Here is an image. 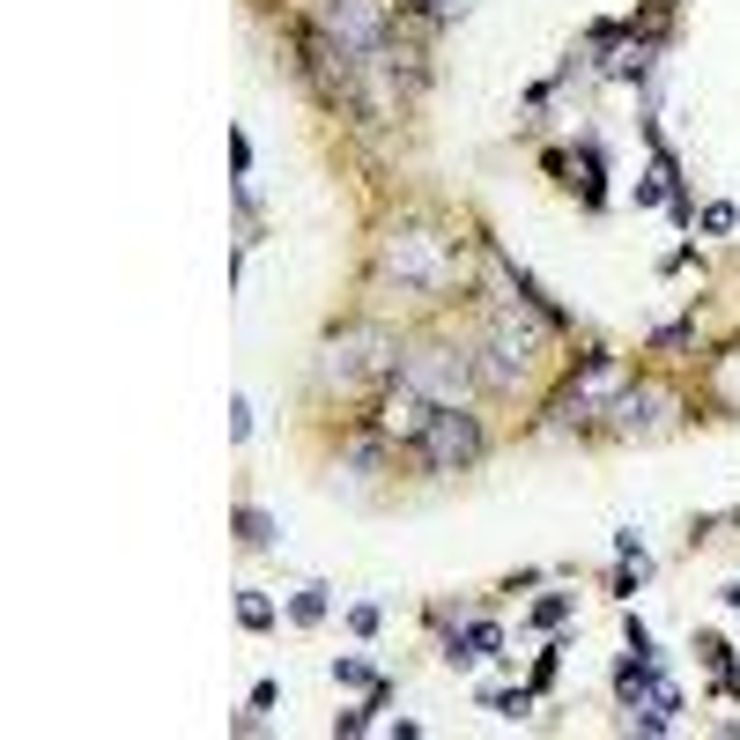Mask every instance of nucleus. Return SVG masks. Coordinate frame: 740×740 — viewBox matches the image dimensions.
Here are the masks:
<instances>
[{
  "mask_svg": "<svg viewBox=\"0 0 740 740\" xmlns=\"http://www.w3.org/2000/svg\"><path fill=\"white\" fill-rule=\"evenodd\" d=\"M282 703V681H252V711H275Z\"/></svg>",
  "mask_w": 740,
  "mask_h": 740,
  "instance_id": "nucleus-27",
  "label": "nucleus"
},
{
  "mask_svg": "<svg viewBox=\"0 0 740 740\" xmlns=\"http://www.w3.org/2000/svg\"><path fill=\"white\" fill-rule=\"evenodd\" d=\"M230 437H238V445L252 437V400H238V408H230Z\"/></svg>",
  "mask_w": 740,
  "mask_h": 740,
  "instance_id": "nucleus-28",
  "label": "nucleus"
},
{
  "mask_svg": "<svg viewBox=\"0 0 740 740\" xmlns=\"http://www.w3.org/2000/svg\"><path fill=\"white\" fill-rule=\"evenodd\" d=\"M319 38H333L341 52H356V60H378L385 44H393V0H311V15H304Z\"/></svg>",
  "mask_w": 740,
  "mask_h": 740,
  "instance_id": "nucleus-7",
  "label": "nucleus"
},
{
  "mask_svg": "<svg viewBox=\"0 0 740 740\" xmlns=\"http://www.w3.org/2000/svg\"><path fill=\"white\" fill-rule=\"evenodd\" d=\"M622 637H629L637 652H652V629H645V615H622Z\"/></svg>",
  "mask_w": 740,
  "mask_h": 740,
  "instance_id": "nucleus-26",
  "label": "nucleus"
},
{
  "mask_svg": "<svg viewBox=\"0 0 740 740\" xmlns=\"http://www.w3.org/2000/svg\"><path fill=\"white\" fill-rule=\"evenodd\" d=\"M356 733H370V703L363 711H333V740H356Z\"/></svg>",
  "mask_w": 740,
  "mask_h": 740,
  "instance_id": "nucleus-22",
  "label": "nucleus"
},
{
  "mask_svg": "<svg viewBox=\"0 0 740 740\" xmlns=\"http://www.w3.org/2000/svg\"><path fill=\"white\" fill-rule=\"evenodd\" d=\"M474 0H400V15H414V23H459Z\"/></svg>",
  "mask_w": 740,
  "mask_h": 740,
  "instance_id": "nucleus-15",
  "label": "nucleus"
},
{
  "mask_svg": "<svg viewBox=\"0 0 740 740\" xmlns=\"http://www.w3.org/2000/svg\"><path fill=\"white\" fill-rule=\"evenodd\" d=\"M697 222H703V230H711V238H726V230H733L740 215H733V201H711V207H703V215H697Z\"/></svg>",
  "mask_w": 740,
  "mask_h": 740,
  "instance_id": "nucleus-21",
  "label": "nucleus"
},
{
  "mask_svg": "<svg viewBox=\"0 0 740 740\" xmlns=\"http://www.w3.org/2000/svg\"><path fill=\"white\" fill-rule=\"evenodd\" d=\"M400 378H408L414 393H430L437 408H459V400L482 393V348L474 341H452V333H422V341H408V356H400Z\"/></svg>",
  "mask_w": 740,
  "mask_h": 740,
  "instance_id": "nucleus-4",
  "label": "nucleus"
},
{
  "mask_svg": "<svg viewBox=\"0 0 740 740\" xmlns=\"http://www.w3.org/2000/svg\"><path fill=\"white\" fill-rule=\"evenodd\" d=\"M556 674H563V645H548V652L534 659V689H540V697L556 689Z\"/></svg>",
  "mask_w": 740,
  "mask_h": 740,
  "instance_id": "nucleus-20",
  "label": "nucleus"
},
{
  "mask_svg": "<svg viewBox=\"0 0 740 740\" xmlns=\"http://www.w3.org/2000/svg\"><path fill=\"white\" fill-rule=\"evenodd\" d=\"M697 659H703V666H711V674H718V666H726V659H733V645H726V637H711V629H703V637H697Z\"/></svg>",
  "mask_w": 740,
  "mask_h": 740,
  "instance_id": "nucleus-23",
  "label": "nucleus"
},
{
  "mask_svg": "<svg viewBox=\"0 0 740 740\" xmlns=\"http://www.w3.org/2000/svg\"><path fill=\"white\" fill-rule=\"evenodd\" d=\"M370 282L378 289H400V296H422V304H445L459 282H467V245L452 230L422 222V215H400L378 230L370 245Z\"/></svg>",
  "mask_w": 740,
  "mask_h": 740,
  "instance_id": "nucleus-1",
  "label": "nucleus"
},
{
  "mask_svg": "<svg viewBox=\"0 0 740 740\" xmlns=\"http://www.w3.org/2000/svg\"><path fill=\"white\" fill-rule=\"evenodd\" d=\"M333 689H370V681H378V674H370V659H356V652H333Z\"/></svg>",
  "mask_w": 740,
  "mask_h": 740,
  "instance_id": "nucleus-16",
  "label": "nucleus"
},
{
  "mask_svg": "<svg viewBox=\"0 0 740 740\" xmlns=\"http://www.w3.org/2000/svg\"><path fill=\"white\" fill-rule=\"evenodd\" d=\"M348 629H356V637H378V608L356 600V608H348Z\"/></svg>",
  "mask_w": 740,
  "mask_h": 740,
  "instance_id": "nucleus-24",
  "label": "nucleus"
},
{
  "mask_svg": "<svg viewBox=\"0 0 740 740\" xmlns=\"http://www.w3.org/2000/svg\"><path fill=\"white\" fill-rule=\"evenodd\" d=\"M230 170H238V178H252V141H245V133H230Z\"/></svg>",
  "mask_w": 740,
  "mask_h": 740,
  "instance_id": "nucleus-25",
  "label": "nucleus"
},
{
  "mask_svg": "<svg viewBox=\"0 0 740 740\" xmlns=\"http://www.w3.org/2000/svg\"><path fill=\"white\" fill-rule=\"evenodd\" d=\"M482 452H489V430H482V414L467 408V400H459V408H437V414H430V430L414 437V467H422L430 482L474 474Z\"/></svg>",
  "mask_w": 740,
  "mask_h": 740,
  "instance_id": "nucleus-6",
  "label": "nucleus"
},
{
  "mask_svg": "<svg viewBox=\"0 0 740 740\" xmlns=\"http://www.w3.org/2000/svg\"><path fill=\"white\" fill-rule=\"evenodd\" d=\"M726 608H733V615H740V577H733V585H726Z\"/></svg>",
  "mask_w": 740,
  "mask_h": 740,
  "instance_id": "nucleus-29",
  "label": "nucleus"
},
{
  "mask_svg": "<svg viewBox=\"0 0 740 740\" xmlns=\"http://www.w3.org/2000/svg\"><path fill=\"white\" fill-rule=\"evenodd\" d=\"M689 341H697V311H689V319H674V327H659L652 333V356H674V348H689Z\"/></svg>",
  "mask_w": 740,
  "mask_h": 740,
  "instance_id": "nucleus-18",
  "label": "nucleus"
},
{
  "mask_svg": "<svg viewBox=\"0 0 740 740\" xmlns=\"http://www.w3.org/2000/svg\"><path fill=\"white\" fill-rule=\"evenodd\" d=\"M571 592H548V600H534V629H563V622H571Z\"/></svg>",
  "mask_w": 740,
  "mask_h": 740,
  "instance_id": "nucleus-19",
  "label": "nucleus"
},
{
  "mask_svg": "<svg viewBox=\"0 0 740 740\" xmlns=\"http://www.w3.org/2000/svg\"><path fill=\"white\" fill-rule=\"evenodd\" d=\"M548 319H540L526 296H503L489 311V333L474 341L482 348V393L496 400H519V393H534L540 385V348H548Z\"/></svg>",
  "mask_w": 740,
  "mask_h": 740,
  "instance_id": "nucleus-3",
  "label": "nucleus"
},
{
  "mask_svg": "<svg viewBox=\"0 0 740 740\" xmlns=\"http://www.w3.org/2000/svg\"><path fill=\"white\" fill-rule=\"evenodd\" d=\"M275 540H282V526H275V519H267L259 503H238V548H252V556H267Z\"/></svg>",
  "mask_w": 740,
  "mask_h": 740,
  "instance_id": "nucleus-12",
  "label": "nucleus"
},
{
  "mask_svg": "<svg viewBox=\"0 0 740 740\" xmlns=\"http://www.w3.org/2000/svg\"><path fill=\"white\" fill-rule=\"evenodd\" d=\"M629 385V370H622V356H608V348H592V356H577L571 378H563V393L548 400V430H585V422H608V408H615V393Z\"/></svg>",
  "mask_w": 740,
  "mask_h": 740,
  "instance_id": "nucleus-5",
  "label": "nucleus"
},
{
  "mask_svg": "<svg viewBox=\"0 0 740 740\" xmlns=\"http://www.w3.org/2000/svg\"><path fill=\"white\" fill-rule=\"evenodd\" d=\"M430 414H437V400H430V393H414L408 378L393 370V378H385V385L370 393V414H363V422L378 430V437H385V445H400V452H414V437L430 430Z\"/></svg>",
  "mask_w": 740,
  "mask_h": 740,
  "instance_id": "nucleus-8",
  "label": "nucleus"
},
{
  "mask_svg": "<svg viewBox=\"0 0 740 740\" xmlns=\"http://www.w3.org/2000/svg\"><path fill=\"white\" fill-rule=\"evenodd\" d=\"M534 697H540V689H482V703H489L496 718H526V711H534Z\"/></svg>",
  "mask_w": 740,
  "mask_h": 740,
  "instance_id": "nucleus-17",
  "label": "nucleus"
},
{
  "mask_svg": "<svg viewBox=\"0 0 740 740\" xmlns=\"http://www.w3.org/2000/svg\"><path fill=\"white\" fill-rule=\"evenodd\" d=\"M703 400H711L718 414H740V341L703 363Z\"/></svg>",
  "mask_w": 740,
  "mask_h": 740,
  "instance_id": "nucleus-10",
  "label": "nucleus"
},
{
  "mask_svg": "<svg viewBox=\"0 0 740 740\" xmlns=\"http://www.w3.org/2000/svg\"><path fill=\"white\" fill-rule=\"evenodd\" d=\"M674 430V400L659 393L652 378H629L608 408V437H666Z\"/></svg>",
  "mask_w": 740,
  "mask_h": 740,
  "instance_id": "nucleus-9",
  "label": "nucleus"
},
{
  "mask_svg": "<svg viewBox=\"0 0 740 740\" xmlns=\"http://www.w3.org/2000/svg\"><path fill=\"white\" fill-rule=\"evenodd\" d=\"M571 164L585 170V178H577V201H585L592 215H600V207H608V141H600V133H585Z\"/></svg>",
  "mask_w": 740,
  "mask_h": 740,
  "instance_id": "nucleus-11",
  "label": "nucleus"
},
{
  "mask_svg": "<svg viewBox=\"0 0 740 740\" xmlns=\"http://www.w3.org/2000/svg\"><path fill=\"white\" fill-rule=\"evenodd\" d=\"M400 356H408V333L393 327V319L356 311V319H341V327L319 341L311 385H319V393H341V400H356V393H378V385L400 370Z\"/></svg>",
  "mask_w": 740,
  "mask_h": 740,
  "instance_id": "nucleus-2",
  "label": "nucleus"
},
{
  "mask_svg": "<svg viewBox=\"0 0 740 740\" xmlns=\"http://www.w3.org/2000/svg\"><path fill=\"white\" fill-rule=\"evenodd\" d=\"M238 622H245L252 637H267L282 615H275V600H267V592H238Z\"/></svg>",
  "mask_w": 740,
  "mask_h": 740,
  "instance_id": "nucleus-14",
  "label": "nucleus"
},
{
  "mask_svg": "<svg viewBox=\"0 0 740 740\" xmlns=\"http://www.w3.org/2000/svg\"><path fill=\"white\" fill-rule=\"evenodd\" d=\"M327 608H333V585H304V592L289 600V622L311 629V622H327Z\"/></svg>",
  "mask_w": 740,
  "mask_h": 740,
  "instance_id": "nucleus-13",
  "label": "nucleus"
}]
</instances>
